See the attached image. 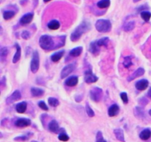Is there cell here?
Returning <instances> with one entry per match:
<instances>
[{"label": "cell", "instance_id": "1", "mask_svg": "<svg viewBox=\"0 0 151 142\" xmlns=\"http://www.w3.org/2000/svg\"><path fill=\"white\" fill-rule=\"evenodd\" d=\"M57 40V37H53L51 35L47 34L43 35L40 37L39 45L43 50L46 51L56 50L57 49V46L55 41Z\"/></svg>", "mask_w": 151, "mask_h": 142}, {"label": "cell", "instance_id": "2", "mask_svg": "<svg viewBox=\"0 0 151 142\" xmlns=\"http://www.w3.org/2000/svg\"><path fill=\"white\" fill-rule=\"evenodd\" d=\"M91 29V24L87 21H83L80 24L76 29L71 34L70 40L73 42H76L81 38L82 35Z\"/></svg>", "mask_w": 151, "mask_h": 142}, {"label": "cell", "instance_id": "3", "mask_svg": "<svg viewBox=\"0 0 151 142\" xmlns=\"http://www.w3.org/2000/svg\"><path fill=\"white\" fill-rule=\"evenodd\" d=\"M112 23L109 20L99 19L95 24V27L100 33H108L112 30Z\"/></svg>", "mask_w": 151, "mask_h": 142}, {"label": "cell", "instance_id": "4", "mask_svg": "<svg viewBox=\"0 0 151 142\" xmlns=\"http://www.w3.org/2000/svg\"><path fill=\"white\" fill-rule=\"evenodd\" d=\"M40 67V57L39 52L34 51L33 52L32 59L30 64V68L33 73H36Z\"/></svg>", "mask_w": 151, "mask_h": 142}, {"label": "cell", "instance_id": "5", "mask_svg": "<svg viewBox=\"0 0 151 142\" xmlns=\"http://www.w3.org/2000/svg\"><path fill=\"white\" fill-rule=\"evenodd\" d=\"M89 94L92 100L95 102H99L102 98L103 90L100 87H94L90 90Z\"/></svg>", "mask_w": 151, "mask_h": 142}, {"label": "cell", "instance_id": "6", "mask_svg": "<svg viewBox=\"0 0 151 142\" xmlns=\"http://www.w3.org/2000/svg\"><path fill=\"white\" fill-rule=\"evenodd\" d=\"M84 81L87 84H91L97 82L99 78L92 72L91 69H88L84 72Z\"/></svg>", "mask_w": 151, "mask_h": 142}, {"label": "cell", "instance_id": "7", "mask_svg": "<svg viewBox=\"0 0 151 142\" xmlns=\"http://www.w3.org/2000/svg\"><path fill=\"white\" fill-rule=\"evenodd\" d=\"M75 69V64H70L66 66L63 69H62L60 73V78L61 79H64L67 77L70 74L72 73Z\"/></svg>", "mask_w": 151, "mask_h": 142}, {"label": "cell", "instance_id": "8", "mask_svg": "<svg viewBox=\"0 0 151 142\" xmlns=\"http://www.w3.org/2000/svg\"><path fill=\"white\" fill-rule=\"evenodd\" d=\"M21 98V94L20 92L18 90H15L11 96L8 97L6 99V104H11L15 102L20 100Z\"/></svg>", "mask_w": 151, "mask_h": 142}, {"label": "cell", "instance_id": "9", "mask_svg": "<svg viewBox=\"0 0 151 142\" xmlns=\"http://www.w3.org/2000/svg\"><path fill=\"white\" fill-rule=\"evenodd\" d=\"M31 121L29 119L20 118L17 119L15 122V125L20 128H24L31 125Z\"/></svg>", "mask_w": 151, "mask_h": 142}, {"label": "cell", "instance_id": "10", "mask_svg": "<svg viewBox=\"0 0 151 142\" xmlns=\"http://www.w3.org/2000/svg\"><path fill=\"white\" fill-rule=\"evenodd\" d=\"M33 13H27L21 18L19 23L21 25H25L27 24H29L33 21Z\"/></svg>", "mask_w": 151, "mask_h": 142}, {"label": "cell", "instance_id": "11", "mask_svg": "<svg viewBox=\"0 0 151 142\" xmlns=\"http://www.w3.org/2000/svg\"><path fill=\"white\" fill-rule=\"evenodd\" d=\"M149 86V82L146 79H142L135 83V87L138 90L143 91L146 90Z\"/></svg>", "mask_w": 151, "mask_h": 142}, {"label": "cell", "instance_id": "12", "mask_svg": "<svg viewBox=\"0 0 151 142\" xmlns=\"http://www.w3.org/2000/svg\"><path fill=\"white\" fill-rule=\"evenodd\" d=\"M145 72V71L144 70V68H142V67H140L139 68H138L135 72L133 73L132 75H130L128 78V81L129 82H130L134 80H135V78H138L142 76H143Z\"/></svg>", "mask_w": 151, "mask_h": 142}, {"label": "cell", "instance_id": "13", "mask_svg": "<svg viewBox=\"0 0 151 142\" xmlns=\"http://www.w3.org/2000/svg\"><path fill=\"white\" fill-rule=\"evenodd\" d=\"M135 116L139 119H144L145 118L146 114L145 111L142 107L140 106H136L134 109Z\"/></svg>", "mask_w": 151, "mask_h": 142}, {"label": "cell", "instance_id": "14", "mask_svg": "<svg viewBox=\"0 0 151 142\" xmlns=\"http://www.w3.org/2000/svg\"><path fill=\"white\" fill-rule=\"evenodd\" d=\"M78 82V78L77 76H73L67 78L65 81V84L68 87H75Z\"/></svg>", "mask_w": 151, "mask_h": 142}, {"label": "cell", "instance_id": "15", "mask_svg": "<svg viewBox=\"0 0 151 142\" xmlns=\"http://www.w3.org/2000/svg\"><path fill=\"white\" fill-rule=\"evenodd\" d=\"M65 51L64 50H60L59 51L53 53V54L50 57L51 60L53 62H54V63H57V62L60 60V59L63 57V56L65 54Z\"/></svg>", "mask_w": 151, "mask_h": 142}, {"label": "cell", "instance_id": "16", "mask_svg": "<svg viewBox=\"0 0 151 142\" xmlns=\"http://www.w3.org/2000/svg\"><path fill=\"white\" fill-rule=\"evenodd\" d=\"M119 107L116 104H113L110 106L108 109V115L109 117L116 116L119 112Z\"/></svg>", "mask_w": 151, "mask_h": 142}, {"label": "cell", "instance_id": "17", "mask_svg": "<svg viewBox=\"0 0 151 142\" xmlns=\"http://www.w3.org/2000/svg\"><path fill=\"white\" fill-rule=\"evenodd\" d=\"M15 47L16 48V52L13 58V63L15 64L20 60L21 56V48L18 43L15 44Z\"/></svg>", "mask_w": 151, "mask_h": 142}, {"label": "cell", "instance_id": "18", "mask_svg": "<svg viewBox=\"0 0 151 142\" xmlns=\"http://www.w3.org/2000/svg\"><path fill=\"white\" fill-rule=\"evenodd\" d=\"M48 128L50 131L55 133H57L60 130L59 123L56 120H52L50 121V122L49 123Z\"/></svg>", "mask_w": 151, "mask_h": 142}, {"label": "cell", "instance_id": "19", "mask_svg": "<svg viewBox=\"0 0 151 142\" xmlns=\"http://www.w3.org/2000/svg\"><path fill=\"white\" fill-rule=\"evenodd\" d=\"M88 50L93 55H97L99 54L100 52V49L99 47L97 44L96 41H94L90 42Z\"/></svg>", "mask_w": 151, "mask_h": 142}, {"label": "cell", "instance_id": "20", "mask_svg": "<svg viewBox=\"0 0 151 142\" xmlns=\"http://www.w3.org/2000/svg\"><path fill=\"white\" fill-rule=\"evenodd\" d=\"M27 108V103L25 102H22L18 103L15 106V110L17 113L23 114L25 112Z\"/></svg>", "mask_w": 151, "mask_h": 142}, {"label": "cell", "instance_id": "21", "mask_svg": "<svg viewBox=\"0 0 151 142\" xmlns=\"http://www.w3.org/2000/svg\"><path fill=\"white\" fill-rule=\"evenodd\" d=\"M115 137L119 141L121 142H125L124 132L122 129H116L113 130Z\"/></svg>", "mask_w": 151, "mask_h": 142}, {"label": "cell", "instance_id": "22", "mask_svg": "<svg viewBox=\"0 0 151 142\" xmlns=\"http://www.w3.org/2000/svg\"><path fill=\"white\" fill-rule=\"evenodd\" d=\"M47 27L51 30H57L60 27V23L57 20H52L48 23Z\"/></svg>", "mask_w": 151, "mask_h": 142}, {"label": "cell", "instance_id": "23", "mask_svg": "<svg viewBox=\"0 0 151 142\" xmlns=\"http://www.w3.org/2000/svg\"><path fill=\"white\" fill-rule=\"evenodd\" d=\"M83 51V47L81 46L77 47L72 50H71L69 52V55L73 57H77L80 56Z\"/></svg>", "mask_w": 151, "mask_h": 142}, {"label": "cell", "instance_id": "24", "mask_svg": "<svg viewBox=\"0 0 151 142\" xmlns=\"http://www.w3.org/2000/svg\"><path fill=\"white\" fill-rule=\"evenodd\" d=\"M151 137V130L149 129H145L139 134V137L142 140H147Z\"/></svg>", "mask_w": 151, "mask_h": 142}, {"label": "cell", "instance_id": "25", "mask_svg": "<svg viewBox=\"0 0 151 142\" xmlns=\"http://www.w3.org/2000/svg\"><path fill=\"white\" fill-rule=\"evenodd\" d=\"M31 93L32 96L33 97H41L44 94V90H43L42 88L33 87L31 88Z\"/></svg>", "mask_w": 151, "mask_h": 142}, {"label": "cell", "instance_id": "26", "mask_svg": "<svg viewBox=\"0 0 151 142\" xmlns=\"http://www.w3.org/2000/svg\"><path fill=\"white\" fill-rule=\"evenodd\" d=\"M110 5V0H100L97 2L96 5L99 9H105L109 7Z\"/></svg>", "mask_w": 151, "mask_h": 142}, {"label": "cell", "instance_id": "27", "mask_svg": "<svg viewBox=\"0 0 151 142\" xmlns=\"http://www.w3.org/2000/svg\"><path fill=\"white\" fill-rule=\"evenodd\" d=\"M135 23L134 21H131L129 22H128L124 24L123 29V30L126 32H129L135 29Z\"/></svg>", "mask_w": 151, "mask_h": 142}, {"label": "cell", "instance_id": "28", "mask_svg": "<svg viewBox=\"0 0 151 142\" xmlns=\"http://www.w3.org/2000/svg\"><path fill=\"white\" fill-rule=\"evenodd\" d=\"M15 14L16 13L14 11L7 10L3 13V18L5 20H10L12 19L15 16Z\"/></svg>", "mask_w": 151, "mask_h": 142}, {"label": "cell", "instance_id": "29", "mask_svg": "<svg viewBox=\"0 0 151 142\" xmlns=\"http://www.w3.org/2000/svg\"><path fill=\"white\" fill-rule=\"evenodd\" d=\"M123 65L124 67L126 68H130L133 65L132 56H126V57H124V60L123 61Z\"/></svg>", "mask_w": 151, "mask_h": 142}, {"label": "cell", "instance_id": "30", "mask_svg": "<svg viewBox=\"0 0 151 142\" xmlns=\"http://www.w3.org/2000/svg\"><path fill=\"white\" fill-rule=\"evenodd\" d=\"M8 49L6 47H2L0 50V59H1V62L4 61L6 60V58L8 54Z\"/></svg>", "mask_w": 151, "mask_h": 142}, {"label": "cell", "instance_id": "31", "mask_svg": "<svg viewBox=\"0 0 151 142\" xmlns=\"http://www.w3.org/2000/svg\"><path fill=\"white\" fill-rule=\"evenodd\" d=\"M33 135V133H28L27 135L17 136L14 139V140L17 141H24L29 139L30 137H31Z\"/></svg>", "mask_w": 151, "mask_h": 142}, {"label": "cell", "instance_id": "32", "mask_svg": "<svg viewBox=\"0 0 151 142\" xmlns=\"http://www.w3.org/2000/svg\"><path fill=\"white\" fill-rule=\"evenodd\" d=\"M109 41V38L107 37H103L98 40H97V44L98 45V46L100 47H102V46H104V47H107L108 45V43Z\"/></svg>", "mask_w": 151, "mask_h": 142}, {"label": "cell", "instance_id": "33", "mask_svg": "<svg viewBox=\"0 0 151 142\" xmlns=\"http://www.w3.org/2000/svg\"><path fill=\"white\" fill-rule=\"evenodd\" d=\"M48 103L50 106L54 107H57V106H58L60 104V102L58 99L55 98V97H49L48 99Z\"/></svg>", "mask_w": 151, "mask_h": 142}, {"label": "cell", "instance_id": "34", "mask_svg": "<svg viewBox=\"0 0 151 142\" xmlns=\"http://www.w3.org/2000/svg\"><path fill=\"white\" fill-rule=\"evenodd\" d=\"M140 17L145 22H148L151 18V13L146 11H142L140 13Z\"/></svg>", "mask_w": 151, "mask_h": 142}, {"label": "cell", "instance_id": "35", "mask_svg": "<svg viewBox=\"0 0 151 142\" xmlns=\"http://www.w3.org/2000/svg\"><path fill=\"white\" fill-rule=\"evenodd\" d=\"M86 111L87 115L90 117H93L94 116V115H95L94 112L90 106V104H88V102H86Z\"/></svg>", "mask_w": 151, "mask_h": 142}, {"label": "cell", "instance_id": "36", "mask_svg": "<svg viewBox=\"0 0 151 142\" xmlns=\"http://www.w3.org/2000/svg\"><path fill=\"white\" fill-rule=\"evenodd\" d=\"M58 139L59 140L61 141H67L70 137L65 132H61V133L59 134V136H58Z\"/></svg>", "mask_w": 151, "mask_h": 142}, {"label": "cell", "instance_id": "37", "mask_svg": "<svg viewBox=\"0 0 151 142\" xmlns=\"http://www.w3.org/2000/svg\"><path fill=\"white\" fill-rule=\"evenodd\" d=\"M96 142H107L104 139L102 133L100 131H98L96 134Z\"/></svg>", "mask_w": 151, "mask_h": 142}, {"label": "cell", "instance_id": "38", "mask_svg": "<svg viewBox=\"0 0 151 142\" xmlns=\"http://www.w3.org/2000/svg\"><path fill=\"white\" fill-rule=\"evenodd\" d=\"M120 97L124 104H127L129 102L128 94L126 92H122L120 94Z\"/></svg>", "mask_w": 151, "mask_h": 142}, {"label": "cell", "instance_id": "39", "mask_svg": "<svg viewBox=\"0 0 151 142\" xmlns=\"http://www.w3.org/2000/svg\"><path fill=\"white\" fill-rule=\"evenodd\" d=\"M21 37L24 40H29L31 37V34L29 31L24 30L21 33Z\"/></svg>", "mask_w": 151, "mask_h": 142}, {"label": "cell", "instance_id": "40", "mask_svg": "<svg viewBox=\"0 0 151 142\" xmlns=\"http://www.w3.org/2000/svg\"><path fill=\"white\" fill-rule=\"evenodd\" d=\"M38 106H39V107L43 110H45V111H48L49 110V107L48 106H47V104H46V103L44 102V101H40L38 103Z\"/></svg>", "mask_w": 151, "mask_h": 142}, {"label": "cell", "instance_id": "41", "mask_svg": "<svg viewBox=\"0 0 151 142\" xmlns=\"http://www.w3.org/2000/svg\"><path fill=\"white\" fill-rule=\"evenodd\" d=\"M149 103V100L146 98V97H142L139 100V103L142 106H145L148 104Z\"/></svg>", "mask_w": 151, "mask_h": 142}, {"label": "cell", "instance_id": "42", "mask_svg": "<svg viewBox=\"0 0 151 142\" xmlns=\"http://www.w3.org/2000/svg\"><path fill=\"white\" fill-rule=\"evenodd\" d=\"M83 99V96H81V95H79V96H76L75 97V100L77 102H82V100Z\"/></svg>", "mask_w": 151, "mask_h": 142}, {"label": "cell", "instance_id": "43", "mask_svg": "<svg viewBox=\"0 0 151 142\" xmlns=\"http://www.w3.org/2000/svg\"><path fill=\"white\" fill-rule=\"evenodd\" d=\"M5 82H6V78L5 76H4L1 80V82H0V84H1V86L5 87Z\"/></svg>", "mask_w": 151, "mask_h": 142}, {"label": "cell", "instance_id": "44", "mask_svg": "<svg viewBox=\"0 0 151 142\" xmlns=\"http://www.w3.org/2000/svg\"><path fill=\"white\" fill-rule=\"evenodd\" d=\"M147 94H148V96L151 99V87L149 88V90Z\"/></svg>", "mask_w": 151, "mask_h": 142}, {"label": "cell", "instance_id": "45", "mask_svg": "<svg viewBox=\"0 0 151 142\" xmlns=\"http://www.w3.org/2000/svg\"><path fill=\"white\" fill-rule=\"evenodd\" d=\"M33 1L34 3V4L35 5V7H36V5H37V4H38L39 0H33Z\"/></svg>", "mask_w": 151, "mask_h": 142}, {"label": "cell", "instance_id": "46", "mask_svg": "<svg viewBox=\"0 0 151 142\" xmlns=\"http://www.w3.org/2000/svg\"><path fill=\"white\" fill-rule=\"evenodd\" d=\"M51 1V0H43V1L44 2V3H48V2H50V1Z\"/></svg>", "mask_w": 151, "mask_h": 142}, {"label": "cell", "instance_id": "47", "mask_svg": "<svg viewBox=\"0 0 151 142\" xmlns=\"http://www.w3.org/2000/svg\"><path fill=\"white\" fill-rule=\"evenodd\" d=\"M140 1H141V0H134V3H137V2H139Z\"/></svg>", "mask_w": 151, "mask_h": 142}, {"label": "cell", "instance_id": "48", "mask_svg": "<svg viewBox=\"0 0 151 142\" xmlns=\"http://www.w3.org/2000/svg\"><path fill=\"white\" fill-rule=\"evenodd\" d=\"M149 114L151 116V109L149 110Z\"/></svg>", "mask_w": 151, "mask_h": 142}, {"label": "cell", "instance_id": "49", "mask_svg": "<svg viewBox=\"0 0 151 142\" xmlns=\"http://www.w3.org/2000/svg\"><path fill=\"white\" fill-rule=\"evenodd\" d=\"M31 142H38V141H35V140H32Z\"/></svg>", "mask_w": 151, "mask_h": 142}]
</instances>
